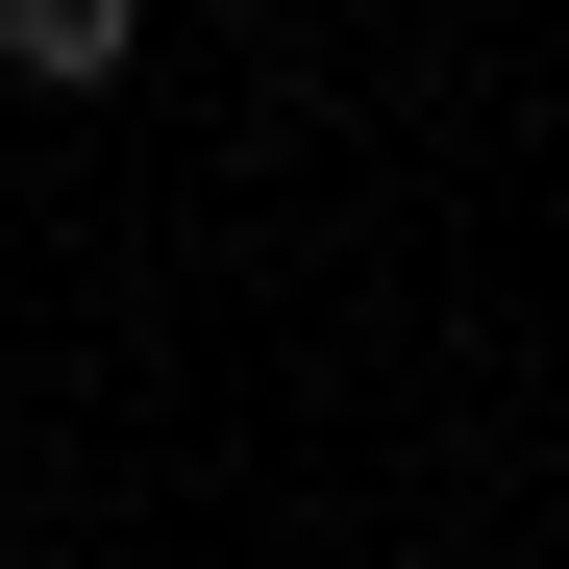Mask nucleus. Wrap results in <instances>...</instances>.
<instances>
[{"instance_id": "1", "label": "nucleus", "mask_w": 569, "mask_h": 569, "mask_svg": "<svg viewBox=\"0 0 569 569\" xmlns=\"http://www.w3.org/2000/svg\"><path fill=\"white\" fill-rule=\"evenodd\" d=\"M124 50H149V0H0V74H26V100H100Z\"/></svg>"}]
</instances>
